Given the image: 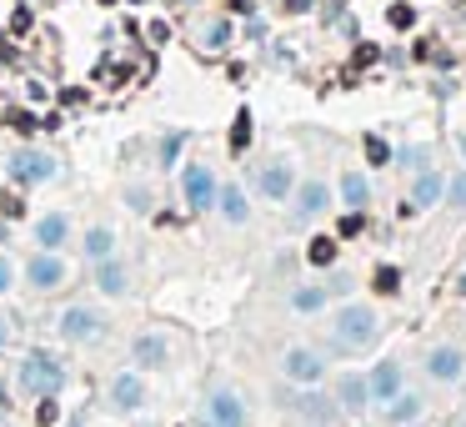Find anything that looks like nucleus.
Instances as JSON below:
<instances>
[{"mask_svg":"<svg viewBox=\"0 0 466 427\" xmlns=\"http://www.w3.org/2000/svg\"><path fill=\"white\" fill-rule=\"evenodd\" d=\"M336 342H341L346 352L371 347V342H376V317H371V307H346V312L336 317Z\"/></svg>","mask_w":466,"mask_h":427,"instance_id":"f257e3e1","label":"nucleus"},{"mask_svg":"<svg viewBox=\"0 0 466 427\" xmlns=\"http://www.w3.org/2000/svg\"><path fill=\"white\" fill-rule=\"evenodd\" d=\"M55 382H61V362L45 357V352H30V362H25V387L30 392H50Z\"/></svg>","mask_w":466,"mask_h":427,"instance_id":"f03ea898","label":"nucleus"},{"mask_svg":"<svg viewBox=\"0 0 466 427\" xmlns=\"http://www.w3.org/2000/svg\"><path fill=\"white\" fill-rule=\"evenodd\" d=\"M55 166H50V156H40V151H16L11 156V176L16 181H45Z\"/></svg>","mask_w":466,"mask_h":427,"instance_id":"7ed1b4c3","label":"nucleus"},{"mask_svg":"<svg viewBox=\"0 0 466 427\" xmlns=\"http://www.w3.org/2000/svg\"><path fill=\"white\" fill-rule=\"evenodd\" d=\"M211 422H216V427H246L241 397H236V392H216V397H211Z\"/></svg>","mask_w":466,"mask_h":427,"instance_id":"20e7f679","label":"nucleus"},{"mask_svg":"<svg viewBox=\"0 0 466 427\" xmlns=\"http://www.w3.org/2000/svg\"><path fill=\"white\" fill-rule=\"evenodd\" d=\"M286 377H291V382H316V377H321V357L306 352V347L286 352Z\"/></svg>","mask_w":466,"mask_h":427,"instance_id":"39448f33","label":"nucleus"},{"mask_svg":"<svg viewBox=\"0 0 466 427\" xmlns=\"http://www.w3.org/2000/svg\"><path fill=\"white\" fill-rule=\"evenodd\" d=\"M211 171L206 166H186V201H191V211H206V201H211Z\"/></svg>","mask_w":466,"mask_h":427,"instance_id":"423d86ee","label":"nucleus"},{"mask_svg":"<svg viewBox=\"0 0 466 427\" xmlns=\"http://www.w3.org/2000/svg\"><path fill=\"white\" fill-rule=\"evenodd\" d=\"M426 372H431V377H441V382H451L456 372H461V352H456V347H436V352L426 357Z\"/></svg>","mask_w":466,"mask_h":427,"instance_id":"0eeeda50","label":"nucleus"},{"mask_svg":"<svg viewBox=\"0 0 466 427\" xmlns=\"http://www.w3.org/2000/svg\"><path fill=\"white\" fill-rule=\"evenodd\" d=\"M61 277H66L61 261H50V256H35V261H30V282H35V287H55Z\"/></svg>","mask_w":466,"mask_h":427,"instance_id":"6e6552de","label":"nucleus"},{"mask_svg":"<svg viewBox=\"0 0 466 427\" xmlns=\"http://www.w3.org/2000/svg\"><path fill=\"white\" fill-rule=\"evenodd\" d=\"M61 332H66V337H91V332H95V317L81 312V307H71V312H66V322H61Z\"/></svg>","mask_w":466,"mask_h":427,"instance_id":"1a4fd4ad","label":"nucleus"},{"mask_svg":"<svg viewBox=\"0 0 466 427\" xmlns=\"http://www.w3.org/2000/svg\"><path fill=\"white\" fill-rule=\"evenodd\" d=\"M396 387H401V372H396L391 362H381V367L371 372V392H376V397H391Z\"/></svg>","mask_w":466,"mask_h":427,"instance_id":"9d476101","label":"nucleus"},{"mask_svg":"<svg viewBox=\"0 0 466 427\" xmlns=\"http://www.w3.org/2000/svg\"><path fill=\"white\" fill-rule=\"evenodd\" d=\"M296 206H301V217H316V211H326V186H321V181H306Z\"/></svg>","mask_w":466,"mask_h":427,"instance_id":"9b49d317","label":"nucleus"},{"mask_svg":"<svg viewBox=\"0 0 466 427\" xmlns=\"http://www.w3.org/2000/svg\"><path fill=\"white\" fill-rule=\"evenodd\" d=\"M261 191H266V196H286V191H291V171H286V166H266V171H261Z\"/></svg>","mask_w":466,"mask_h":427,"instance_id":"f8f14e48","label":"nucleus"},{"mask_svg":"<svg viewBox=\"0 0 466 427\" xmlns=\"http://www.w3.org/2000/svg\"><path fill=\"white\" fill-rule=\"evenodd\" d=\"M221 211H226L231 222H246V196H241L236 186H226V191H221Z\"/></svg>","mask_w":466,"mask_h":427,"instance_id":"ddd939ff","label":"nucleus"},{"mask_svg":"<svg viewBox=\"0 0 466 427\" xmlns=\"http://www.w3.org/2000/svg\"><path fill=\"white\" fill-rule=\"evenodd\" d=\"M366 392H371V387H366L361 377H346V382H341V402H346V407H351V412H356L361 402H366Z\"/></svg>","mask_w":466,"mask_h":427,"instance_id":"4468645a","label":"nucleus"},{"mask_svg":"<svg viewBox=\"0 0 466 427\" xmlns=\"http://www.w3.org/2000/svg\"><path fill=\"white\" fill-rule=\"evenodd\" d=\"M251 146V111H236V126H231V151Z\"/></svg>","mask_w":466,"mask_h":427,"instance_id":"2eb2a0df","label":"nucleus"},{"mask_svg":"<svg viewBox=\"0 0 466 427\" xmlns=\"http://www.w3.org/2000/svg\"><path fill=\"white\" fill-rule=\"evenodd\" d=\"M436 196H441V176H436V171H426V176L417 181V206H431Z\"/></svg>","mask_w":466,"mask_h":427,"instance_id":"dca6fc26","label":"nucleus"},{"mask_svg":"<svg viewBox=\"0 0 466 427\" xmlns=\"http://www.w3.org/2000/svg\"><path fill=\"white\" fill-rule=\"evenodd\" d=\"M306 256H311V261H316V266H331V261H336V237H316V241H311V251H306Z\"/></svg>","mask_w":466,"mask_h":427,"instance_id":"f3484780","label":"nucleus"},{"mask_svg":"<svg viewBox=\"0 0 466 427\" xmlns=\"http://www.w3.org/2000/svg\"><path fill=\"white\" fill-rule=\"evenodd\" d=\"M115 402H121V407H136V402H141V382H136V377H121V382H115Z\"/></svg>","mask_w":466,"mask_h":427,"instance_id":"a211bd4d","label":"nucleus"},{"mask_svg":"<svg viewBox=\"0 0 466 427\" xmlns=\"http://www.w3.org/2000/svg\"><path fill=\"white\" fill-rule=\"evenodd\" d=\"M100 287H105V292H121V287H126V272H121L115 261H100Z\"/></svg>","mask_w":466,"mask_h":427,"instance_id":"6ab92c4d","label":"nucleus"},{"mask_svg":"<svg viewBox=\"0 0 466 427\" xmlns=\"http://www.w3.org/2000/svg\"><path fill=\"white\" fill-rule=\"evenodd\" d=\"M66 237V217H50V222H40V246H55Z\"/></svg>","mask_w":466,"mask_h":427,"instance_id":"aec40b11","label":"nucleus"},{"mask_svg":"<svg viewBox=\"0 0 466 427\" xmlns=\"http://www.w3.org/2000/svg\"><path fill=\"white\" fill-rule=\"evenodd\" d=\"M417 412H421V407H417V397H401V402H391V407H386V417H391V422H412Z\"/></svg>","mask_w":466,"mask_h":427,"instance_id":"412c9836","label":"nucleus"},{"mask_svg":"<svg viewBox=\"0 0 466 427\" xmlns=\"http://www.w3.org/2000/svg\"><path fill=\"white\" fill-rule=\"evenodd\" d=\"M366 161H371V166H386V161H391V151H386L381 136H366Z\"/></svg>","mask_w":466,"mask_h":427,"instance_id":"4be33fe9","label":"nucleus"},{"mask_svg":"<svg viewBox=\"0 0 466 427\" xmlns=\"http://www.w3.org/2000/svg\"><path fill=\"white\" fill-rule=\"evenodd\" d=\"M341 196L351 201V206H361V201H366V181H361V176H346V181H341Z\"/></svg>","mask_w":466,"mask_h":427,"instance_id":"5701e85b","label":"nucleus"},{"mask_svg":"<svg viewBox=\"0 0 466 427\" xmlns=\"http://www.w3.org/2000/svg\"><path fill=\"white\" fill-rule=\"evenodd\" d=\"M396 287H401V272H396V266H381V272H376V292H381V297H391Z\"/></svg>","mask_w":466,"mask_h":427,"instance_id":"b1692460","label":"nucleus"},{"mask_svg":"<svg viewBox=\"0 0 466 427\" xmlns=\"http://www.w3.org/2000/svg\"><path fill=\"white\" fill-rule=\"evenodd\" d=\"M86 251H91V256H105V251H110V232H105V227H95V232L86 237Z\"/></svg>","mask_w":466,"mask_h":427,"instance_id":"393cba45","label":"nucleus"},{"mask_svg":"<svg viewBox=\"0 0 466 427\" xmlns=\"http://www.w3.org/2000/svg\"><path fill=\"white\" fill-rule=\"evenodd\" d=\"M136 357H141V362H161V357H165V347H161L156 337H141V342H136Z\"/></svg>","mask_w":466,"mask_h":427,"instance_id":"a878e982","label":"nucleus"},{"mask_svg":"<svg viewBox=\"0 0 466 427\" xmlns=\"http://www.w3.org/2000/svg\"><path fill=\"white\" fill-rule=\"evenodd\" d=\"M391 25H396V30H412V25H417V11H412V6H391Z\"/></svg>","mask_w":466,"mask_h":427,"instance_id":"bb28decb","label":"nucleus"},{"mask_svg":"<svg viewBox=\"0 0 466 427\" xmlns=\"http://www.w3.org/2000/svg\"><path fill=\"white\" fill-rule=\"evenodd\" d=\"M321 302H326V292H316V287H306V292H296V307H301V312H316Z\"/></svg>","mask_w":466,"mask_h":427,"instance_id":"cd10ccee","label":"nucleus"},{"mask_svg":"<svg viewBox=\"0 0 466 427\" xmlns=\"http://www.w3.org/2000/svg\"><path fill=\"white\" fill-rule=\"evenodd\" d=\"M226 40H231V25H226V21H216V25L206 30V45H226Z\"/></svg>","mask_w":466,"mask_h":427,"instance_id":"c85d7f7f","label":"nucleus"},{"mask_svg":"<svg viewBox=\"0 0 466 427\" xmlns=\"http://www.w3.org/2000/svg\"><path fill=\"white\" fill-rule=\"evenodd\" d=\"M35 417H40V427H55V402H50V397H40V407H35Z\"/></svg>","mask_w":466,"mask_h":427,"instance_id":"c756f323","label":"nucleus"},{"mask_svg":"<svg viewBox=\"0 0 466 427\" xmlns=\"http://www.w3.org/2000/svg\"><path fill=\"white\" fill-rule=\"evenodd\" d=\"M11 30L25 35V30H30V11H16V16H11Z\"/></svg>","mask_w":466,"mask_h":427,"instance_id":"7c9ffc66","label":"nucleus"},{"mask_svg":"<svg viewBox=\"0 0 466 427\" xmlns=\"http://www.w3.org/2000/svg\"><path fill=\"white\" fill-rule=\"evenodd\" d=\"M451 206H466V176L451 181Z\"/></svg>","mask_w":466,"mask_h":427,"instance_id":"2f4dec72","label":"nucleus"},{"mask_svg":"<svg viewBox=\"0 0 466 427\" xmlns=\"http://www.w3.org/2000/svg\"><path fill=\"white\" fill-rule=\"evenodd\" d=\"M361 227H366V222H361V217H341V237H356V232H361Z\"/></svg>","mask_w":466,"mask_h":427,"instance_id":"473e14b6","label":"nucleus"},{"mask_svg":"<svg viewBox=\"0 0 466 427\" xmlns=\"http://www.w3.org/2000/svg\"><path fill=\"white\" fill-rule=\"evenodd\" d=\"M376 61V45H356V66H371Z\"/></svg>","mask_w":466,"mask_h":427,"instance_id":"72a5a7b5","label":"nucleus"},{"mask_svg":"<svg viewBox=\"0 0 466 427\" xmlns=\"http://www.w3.org/2000/svg\"><path fill=\"white\" fill-rule=\"evenodd\" d=\"M11 287V261H0V292Z\"/></svg>","mask_w":466,"mask_h":427,"instance_id":"f704fd0d","label":"nucleus"},{"mask_svg":"<svg viewBox=\"0 0 466 427\" xmlns=\"http://www.w3.org/2000/svg\"><path fill=\"white\" fill-rule=\"evenodd\" d=\"M286 11H311V0H286Z\"/></svg>","mask_w":466,"mask_h":427,"instance_id":"c9c22d12","label":"nucleus"},{"mask_svg":"<svg viewBox=\"0 0 466 427\" xmlns=\"http://www.w3.org/2000/svg\"><path fill=\"white\" fill-rule=\"evenodd\" d=\"M226 6H231V11H251V0H226Z\"/></svg>","mask_w":466,"mask_h":427,"instance_id":"e433bc0d","label":"nucleus"},{"mask_svg":"<svg viewBox=\"0 0 466 427\" xmlns=\"http://www.w3.org/2000/svg\"><path fill=\"white\" fill-rule=\"evenodd\" d=\"M0 342H11V327H6V322H0Z\"/></svg>","mask_w":466,"mask_h":427,"instance_id":"4c0bfd02","label":"nucleus"},{"mask_svg":"<svg viewBox=\"0 0 466 427\" xmlns=\"http://www.w3.org/2000/svg\"><path fill=\"white\" fill-rule=\"evenodd\" d=\"M461 156H466V136H461Z\"/></svg>","mask_w":466,"mask_h":427,"instance_id":"58836bf2","label":"nucleus"},{"mask_svg":"<svg viewBox=\"0 0 466 427\" xmlns=\"http://www.w3.org/2000/svg\"><path fill=\"white\" fill-rule=\"evenodd\" d=\"M461 292H466V282H461Z\"/></svg>","mask_w":466,"mask_h":427,"instance_id":"ea45409f","label":"nucleus"},{"mask_svg":"<svg viewBox=\"0 0 466 427\" xmlns=\"http://www.w3.org/2000/svg\"><path fill=\"white\" fill-rule=\"evenodd\" d=\"M181 6H186V0H181Z\"/></svg>","mask_w":466,"mask_h":427,"instance_id":"a19ab883","label":"nucleus"}]
</instances>
